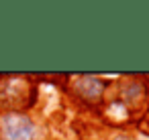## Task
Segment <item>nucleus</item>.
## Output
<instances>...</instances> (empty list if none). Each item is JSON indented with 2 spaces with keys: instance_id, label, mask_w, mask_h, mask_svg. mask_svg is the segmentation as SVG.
Masks as SVG:
<instances>
[{
  "instance_id": "1",
  "label": "nucleus",
  "mask_w": 149,
  "mask_h": 140,
  "mask_svg": "<svg viewBox=\"0 0 149 140\" xmlns=\"http://www.w3.org/2000/svg\"><path fill=\"white\" fill-rule=\"evenodd\" d=\"M37 95V85L31 83L27 77L19 75H4L0 77V112L8 110H27L31 108Z\"/></svg>"
},
{
  "instance_id": "2",
  "label": "nucleus",
  "mask_w": 149,
  "mask_h": 140,
  "mask_svg": "<svg viewBox=\"0 0 149 140\" xmlns=\"http://www.w3.org/2000/svg\"><path fill=\"white\" fill-rule=\"evenodd\" d=\"M41 128L23 110L0 112V140H39Z\"/></svg>"
},
{
  "instance_id": "3",
  "label": "nucleus",
  "mask_w": 149,
  "mask_h": 140,
  "mask_svg": "<svg viewBox=\"0 0 149 140\" xmlns=\"http://www.w3.org/2000/svg\"><path fill=\"white\" fill-rule=\"evenodd\" d=\"M72 93L84 102L86 106H98L104 100V91L108 89V81L98 75H72L70 77Z\"/></svg>"
},
{
  "instance_id": "4",
  "label": "nucleus",
  "mask_w": 149,
  "mask_h": 140,
  "mask_svg": "<svg viewBox=\"0 0 149 140\" xmlns=\"http://www.w3.org/2000/svg\"><path fill=\"white\" fill-rule=\"evenodd\" d=\"M112 140H137V138H135V136H131V134L118 132V134H114V136H112Z\"/></svg>"
}]
</instances>
